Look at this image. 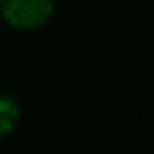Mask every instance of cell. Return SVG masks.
I'll return each mask as SVG.
<instances>
[{
    "instance_id": "6da1fadb",
    "label": "cell",
    "mask_w": 154,
    "mask_h": 154,
    "mask_svg": "<svg viewBox=\"0 0 154 154\" xmlns=\"http://www.w3.org/2000/svg\"><path fill=\"white\" fill-rule=\"evenodd\" d=\"M55 0H0V12L10 26L35 29L51 18Z\"/></svg>"
},
{
    "instance_id": "7a4b0ae2",
    "label": "cell",
    "mask_w": 154,
    "mask_h": 154,
    "mask_svg": "<svg viewBox=\"0 0 154 154\" xmlns=\"http://www.w3.org/2000/svg\"><path fill=\"white\" fill-rule=\"evenodd\" d=\"M20 119V105L12 96L0 94V139L16 127Z\"/></svg>"
}]
</instances>
